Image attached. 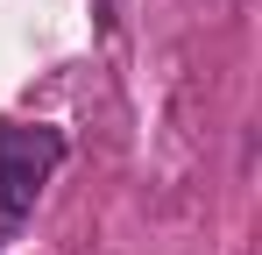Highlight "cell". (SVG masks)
<instances>
[{"label": "cell", "mask_w": 262, "mask_h": 255, "mask_svg": "<svg viewBox=\"0 0 262 255\" xmlns=\"http://www.w3.org/2000/svg\"><path fill=\"white\" fill-rule=\"evenodd\" d=\"M64 163V135L57 128H29V121H0V248L29 227V213L43 199V184Z\"/></svg>", "instance_id": "1"}]
</instances>
